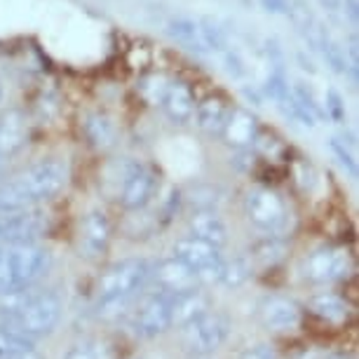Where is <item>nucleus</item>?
I'll return each instance as SVG.
<instances>
[{
	"label": "nucleus",
	"instance_id": "412c9836",
	"mask_svg": "<svg viewBox=\"0 0 359 359\" xmlns=\"http://www.w3.org/2000/svg\"><path fill=\"white\" fill-rule=\"evenodd\" d=\"M167 31L176 43L184 45L186 50L193 52H209L205 45V38H202V29L200 22H195L191 17H176L167 24Z\"/></svg>",
	"mask_w": 359,
	"mask_h": 359
},
{
	"label": "nucleus",
	"instance_id": "72a5a7b5",
	"mask_svg": "<svg viewBox=\"0 0 359 359\" xmlns=\"http://www.w3.org/2000/svg\"><path fill=\"white\" fill-rule=\"evenodd\" d=\"M237 359H277V352L270 348L266 343H259V345H252V348L242 350Z\"/></svg>",
	"mask_w": 359,
	"mask_h": 359
},
{
	"label": "nucleus",
	"instance_id": "9d476101",
	"mask_svg": "<svg viewBox=\"0 0 359 359\" xmlns=\"http://www.w3.org/2000/svg\"><path fill=\"white\" fill-rule=\"evenodd\" d=\"M155 191H158V174H155V169L132 162V165H127V172L123 176L118 200L127 212H139V209H144L155 198Z\"/></svg>",
	"mask_w": 359,
	"mask_h": 359
},
{
	"label": "nucleus",
	"instance_id": "0eeeda50",
	"mask_svg": "<svg viewBox=\"0 0 359 359\" xmlns=\"http://www.w3.org/2000/svg\"><path fill=\"white\" fill-rule=\"evenodd\" d=\"M245 212L247 219L268 235H280L287 228V205H284L282 195L275 193L273 188H252L245 198Z\"/></svg>",
	"mask_w": 359,
	"mask_h": 359
},
{
	"label": "nucleus",
	"instance_id": "1a4fd4ad",
	"mask_svg": "<svg viewBox=\"0 0 359 359\" xmlns=\"http://www.w3.org/2000/svg\"><path fill=\"white\" fill-rule=\"evenodd\" d=\"M174 256L181 263H186L200 277V282H219L223 268L221 247H214L209 242H202L198 237L188 235L174 245Z\"/></svg>",
	"mask_w": 359,
	"mask_h": 359
},
{
	"label": "nucleus",
	"instance_id": "aec40b11",
	"mask_svg": "<svg viewBox=\"0 0 359 359\" xmlns=\"http://www.w3.org/2000/svg\"><path fill=\"white\" fill-rule=\"evenodd\" d=\"M315 50L322 54V59L327 62V66L334 73H338V76H348V71L352 69V66L348 64V57H345L343 47L336 43L334 36L324 29V26L320 24L317 26V40H315Z\"/></svg>",
	"mask_w": 359,
	"mask_h": 359
},
{
	"label": "nucleus",
	"instance_id": "b1692460",
	"mask_svg": "<svg viewBox=\"0 0 359 359\" xmlns=\"http://www.w3.org/2000/svg\"><path fill=\"white\" fill-rule=\"evenodd\" d=\"M29 350H33L31 338L19 336L12 329L5 327V324H0V359H15Z\"/></svg>",
	"mask_w": 359,
	"mask_h": 359
},
{
	"label": "nucleus",
	"instance_id": "6e6552de",
	"mask_svg": "<svg viewBox=\"0 0 359 359\" xmlns=\"http://www.w3.org/2000/svg\"><path fill=\"white\" fill-rule=\"evenodd\" d=\"M47 226H50V219L38 207L0 214V247L33 245L38 237L45 235Z\"/></svg>",
	"mask_w": 359,
	"mask_h": 359
},
{
	"label": "nucleus",
	"instance_id": "6ab92c4d",
	"mask_svg": "<svg viewBox=\"0 0 359 359\" xmlns=\"http://www.w3.org/2000/svg\"><path fill=\"white\" fill-rule=\"evenodd\" d=\"M221 137H226L230 146L245 151V148L256 144V137H259V132H256V120L247 111H233Z\"/></svg>",
	"mask_w": 359,
	"mask_h": 359
},
{
	"label": "nucleus",
	"instance_id": "f704fd0d",
	"mask_svg": "<svg viewBox=\"0 0 359 359\" xmlns=\"http://www.w3.org/2000/svg\"><path fill=\"white\" fill-rule=\"evenodd\" d=\"M223 64H226V71L230 73L233 78H242L245 76V64H242L240 54L233 52V50H223Z\"/></svg>",
	"mask_w": 359,
	"mask_h": 359
},
{
	"label": "nucleus",
	"instance_id": "c9c22d12",
	"mask_svg": "<svg viewBox=\"0 0 359 359\" xmlns=\"http://www.w3.org/2000/svg\"><path fill=\"white\" fill-rule=\"evenodd\" d=\"M261 5H263V10L270 12V15L289 17V12H291V3H289V0H261Z\"/></svg>",
	"mask_w": 359,
	"mask_h": 359
},
{
	"label": "nucleus",
	"instance_id": "dca6fc26",
	"mask_svg": "<svg viewBox=\"0 0 359 359\" xmlns=\"http://www.w3.org/2000/svg\"><path fill=\"white\" fill-rule=\"evenodd\" d=\"M230 113H233V108L221 97H209L195 106L193 115H195V125H198L202 132L209 134V137H221L223 130H226Z\"/></svg>",
	"mask_w": 359,
	"mask_h": 359
},
{
	"label": "nucleus",
	"instance_id": "e433bc0d",
	"mask_svg": "<svg viewBox=\"0 0 359 359\" xmlns=\"http://www.w3.org/2000/svg\"><path fill=\"white\" fill-rule=\"evenodd\" d=\"M345 10H348V17L357 24V19H359V5H357V0H345Z\"/></svg>",
	"mask_w": 359,
	"mask_h": 359
},
{
	"label": "nucleus",
	"instance_id": "f257e3e1",
	"mask_svg": "<svg viewBox=\"0 0 359 359\" xmlns=\"http://www.w3.org/2000/svg\"><path fill=\"white\" fill-rule=\"evenodd\" d=\"M64 303L54 291L24 289L17 294L0 296V324L24 338L50 336L59 327Z\"/></svg>",
	"mask_w": 359,
	"mask_h": 359
},
{
	"label": "nucleus",
	"instance_id": "cd10ccee",
	"mask_svg": "<svg viewBox=\"0 0 359 359\" xmlns=\"http://www.w3.org/2000/svg\"><path fill=\"white\" fill-rule=\"evenodd\" d=\"M256 256L263 263H277L284 256V242L280 240V235H268V240H263L259 247H256Z\"/></svg>",
	"mask_w": 359,
	"mask_h": 359
},
{
	"label": "nucleus",
	"instance_id": "39448f33",
	"mask_svg": "<svg viewBox=\"0 0 359 359\" xmlns=\"http://www.w3.org/2000/svg\"><path fill=\"white\" fill-rule=\"evenodd\" d=\"M172 327V294L160 289L141 298L127 320V329L137 338H158Z\"/></svg>",
	"mask_w": 359,
	"mask_h": 359
},
{
	"label": "nucleus",
	"instance_id": "393cba45",
	"mask_svg": "<svg viewBox=\"0 0 359 359\" xmlns=\"http://www.w3.org/2000/svg\"><path fill=\"white\" fill-rule=\"evenodd\" d=\"M64 359H115V352L106 341H83L73 345Z\"/></svg>",
	"mask_w": 359,
	"mask_h": 359
},
{
	"label": "nucleus",
	"instance_id": "473e14b6",
	"mask_svg": "<svg viewBox=\"0 0 359 359\" xmlns=\"http://www.w3.org/2000/svg\"><path fill=\"white\" fill-rule=\"evenodd\" d=\"M324 113H327L334 123H343L345 120V101L336 90L327 92V99H324Z\"/></svg>",
	"mask_w": 359,
	"mask_h": 359
},
{
	"label": "nucleus",
	"instance_id": "c756f323",
	"mask_svg": "<svg viewBox=\"0 0 359 359\" xmlns=\"http://www.w3.org/2000/svg\"><path fill=\"white\" fill-rule=\"evenodd\" d=\"M266 92L277 101V104H280V101H284V99L289 97V92H291V90H289V83H287V78H284L282 69H275V71L268 76Z\"/></svg>",
	"mask_w": 359,
	"mask_h": 359
},
{
	"label": "nucleus",
	"instance_id": "a211bd4d",
	"mask_svg": "<svg viewBox=\"0 0 359 359\" xmlns=\"http://www.w3.org/2000/svg\"><path fill=\"white\" fill-rule=\"evenodd\" d=\"M191 235L214 247H223L228 242V226L214 209H198L191 219Z\"/></svg>",
	"mask_w": 359,
	"mask_h": 359
},
{
	"label": "nucleus",
	"instance_id": "58836bf2",
	"mask_svg": "<svg viewBox=\"0 0 359 359\" xmlns=\"http://www.w3.org/2000/svg\"><path fill=\"white\" fill-rule=\"evenodd\" d=\"M15 359H43V357H40L38 352H36V348H33V350H29V352H24V355L15 357Z\"/></svg>",
	"mask_w": 359,
	"mask_h": 359
},
{
	"label": "nucleus",
	"instance_id": "4468645a",
	"mask_svg": "<svg viewBox=\"0 0 359 359\" xmlns=\"http://www.w3.org/2000/svg\"><path fill=\"white\" fill-rule=\"evenodd\" d=\"M259 313L263 327L277 331V334L294 331L301 324V308L296 306V301H291L287 296H268L261 303Z\"/></svg>",
	"mask_w": 359,
	"mask_h": 359
},
{
	"label": "nucleus",
	"instance_id": "7c9ffc66",
	"mask_svg": "<svg viewBox=\"0 0 359 359\" xmlns=\"http://www.w3.org/2000/svg\"><path fill=\"white\" fill-rule=\"evenodd\" d=\"M291 97H294V99L298 101V104H301L303 108H306V111H310V113H313V115H315V118H317V120H320V118H322V115H324V111H322V106H320V104H317L315 94H313V92H310V90H308V87H306V85H301V83H298V85L294 87V90H291Z\"/></svg>",
	"mask_w": 359,
	"mask_h": 359
},
{
	"label": "nucleus",
	"instance_id": "20e7f679",
	"mask_svg": "<svg viewBox=\"0 0 359 359\" xmlns=\"http://www.w3.org/2000/svg\"><path fill=\"white\" fill-rule=\"evenodd\" d=\"M52 266V254L33 245L0 247V296L31 289Z\"/></svg>",
	"mask_w": 359,
	"mask_h": 359
},
{
	"label": "nucleus",
	"instance_id": "7ed1b4c3",
	"mask_svg": "<svg viewBox=\"0 0 359 359\" xmlns=\"http://www.w3.org/2000/svg\"><path fill=\"white\" fill-rule=\"evenodd\" d=\"M153 263L146 259H125L113 263L101 275L97 287V315L104 320H115L130 310L146 284L151 282Z\"/></svg>",
	"mask_w": 359,
	"mask_h": 359
},
{
	"label": "nucleus",
	"instance_id": "bb28decb",
	"mask_svg": "<svg viewBox=\"0 0 359 359\" xmlns=\"http://www.w3.org/2000/svg\"><path fill=\"white\" fill-rule=\"evenodd\" d=\"M200 29H202V38H205V45L207 50H214V52H223L228 50V38H226V31L221 29L214 19H200Z\"/></svg>",
	"mask_w": 359,
	"mask_h": 359
},
{
	"label": "nucleus",
	"instance_id": "f3484780",
	"mask_svg": "<svg viewBox=\"0 0 359 359\" xmlns=\"http://www.w3.org/2000/svg\"><path fill=\"white\" fill-rule=\"evenodd\" d=\"M162 108H165L167 118L172 120L174 125H186L193 120L195 113V99L191 87L184 83H169L165 99H162Z\"/></svg>",
	"mask_w": 359,
	"mask_h": 359
},
{
	"label": "nucleus",
	"instance_id": "5701e85b",
	"mask_svg": "<svg viewBox=\"0 0 359 359\" xmlns=\"http://www.w3.org/2000/svg\"><path fill=\"white\" fill-rule=\"evenodd\" d=\"M85 137L90 139L92 146L108 148L115 141V125L106 113H92L85 120Z\"/></svg>",
	"mask_w": 359,
	"mask_h": 359
},
{
	"label": "nucleus",
	"instance_id": "2eb2a0df",
	"mask_svg": "<svg viewBox=\"0 0 359 359\" xmlns=\"http://www.w3.org/2000/svg\"><path fill=\"white\" fill-rule=\"evenodd\" d=\"M29 141V123L22 111H8L0 115V165H5L22 151Z\"/></svg>",
	"mask_w": 359,
	"mask_h": 359
},
{
	"label": "nucleus",
	"instance_id": "ea45409f",
	"mask_svg": "<svg viewBox=\"0 0 359 359\" xmlns=\"http://www.w3.org/2000/svg\"><path fill=\"white\" fill-rule=\"evenodd\" d=\"M0 99H3V85H0Z\"/></svg>",
	"mask_w": 359,
	"mask_h": 359
},
{
	"label": "nucleus",
	"instance_id": "9b49d317",
	"mask_svg": "<svg viewBox=\"0 0 359 359\" xmlns=\"http://www.w3.org/2000/svg\"><path fill=\"white\" fill-rule=\"evenodd\" d=\"M352 270V261L348 252L341 249H317L303 261V275L315 284H329L345 280Z\"/></svg>",
	"mask_w": 359,
	"mask_h": 359
},
{
	"label": "nucleus",
	"instance_id": "c85d7f7f",
	"mask_svg": "<svg viewBox=\"0 0 359 359\" xmlns=\"http://www.w3.org/2000/svg\"><path fill=\"white\" fill-rule=\"evenodd\" d=\"M329 148H331V153H334L336 158H338V162H341V167L345 169V172H348L352 179H357V160H355V155H352L348 148H345V141L331 139Z\"/></svg>",
	"mask_w": 359,
	"mask_h": 359
},
{
	"label": "nucleus",
	"instance_id": "f03ea898",
	"mask_svg": "<svg viewBox=\"0 0 359 359\" xmlns=\"http://www.w3.org/2000/svg\"><path fill=\"white\" fill-rule=\"evenodd\" d=\"M69 181L66 165L57 158L38 160L12 181L0 184V214L19 212L52 200Z\"/></svg>",
	"mask_w": 359,
	"mask_h": 359
},
{
	"label": "nucleus",
	"instance_id": "f8f14e48",
	"mask_svg": "<svg viewBox=\"0 0 359 359\" xmlns=\"http://www.w3.org/2000/svg\"><path fill=\"white\" fill-rule=\"evenodd\" d=\"M108 242H111V223H108V216L99 209H92V212L85 214V219L80 221V235H78V252L85 259H101L108 249Z\"/></svg>",
	"mask_w": 359,
	"mask_h": 359
},
{
	"label": "nucleus",
	"instance_id": "ddd939ff",
	"mask_svg": "<svg viewBox=\"0 0 359 359\" xmlns=\"http://www.w3.org/2000/svg\"><path fill=\"white\" fill-rule=\"evenodd\" d=\"M151 280H155L158 289L167 291V294H184V291H193L200 287V277L176 256L155 263Z\"/></svg>",
	"mask_w": 359,
	"mask_h": 359
},
{
	"label": "nucleus",
	"instance_id": "2f4dec72",
	"mask_svg": "<svg viewBox=\"0 0 359 359\" xmlns=\"http://www.w3.org/2000/svg\"><path fill=\"white\" fill-rule=\"evenodd\" d=\"M167 80L160 78V76H153L148 78L144 85H141V92H144V97L151 101V104H162V99H165V92H167Z\"/></svg>",
	"mask_w": 359,
	"mask_h": 359
},
{
	"label": "nucleus",
	"instance_id": "a878e982",
	"mask_svg": "<svg viewBox=\"0 0 359 359\" xmlns=\"http://www.w3.org/2000/svg\"><path fill=\"white\" fill-rule=\"evenodd\" d=\"M249 273H252V268H249V263L245 259H235L226 263L223 261V268H221V275H219V284L228 289H235V287H242L247 280H249Z\"/></svg>",
	"mask_w": 359,
	"mask_h": 359
},
{
	"label": "nucleus",
	"instance_id": "4c0bfd02",
	"mask_svg": "<svg viewBox=\"0 0 359 359\" xmlns=\"http://www.w3.org/2000/svg\"><path fill=\"white\" fill-rule=\"evenodd\" d=\"M320 3H322V8L329 10V12H338V10H341V0H320Z\"/></svg>",
	"mask_w": 359,
	"mask_h": 359
},
{
	"label": "nucleus",
	"instance_id": "4be33fe9",
	"mask_svg": "<svg viewBox=\"0 0 359 359\" xmlns=\"http://www.w3.org/2000/svg\"><path fill=\"white\" fill-rule=\"evenodd\" d=\"M310 308L313 313L320 317V320L329 322V324H345L350 317V306L343 301L341 296L336 294H317L313 301H310Z\"/></svg>",
	"mask_w": 359,
	"mask_h": 359
},
{
	"label": "nucleus",
	"instance_id": "423d86ee",
	"mask_svg": "<svg viewBox=\"0 0 359 359\" xmlns=\"http://www.w3.org/2000/svg\"><path fill=\"white\" fill-rule=\"evenodd\" d=\"M181 329V343L184 348L195 357L212 355L228 341L230 334V322L219 313H202L195 320L186 322Z\"/></svg>",
	"mask_w": 359,
	"mask_h": 359
}]
</instances>
